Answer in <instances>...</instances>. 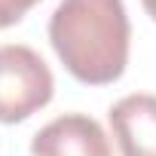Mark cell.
Masks as SVG:
<instances>
[{
	"label": "cell",
	"instance_id": "1",
	"mask_svg": "<svg viewBox=\"0 0 156 156\" xmlns=\"http://www.w3.org/2000/svg\"><path fill=\"white\" fill-rule=\"evenodd\" d=\"M132 25L122 0H61L49 43L64 70L86 86H110L126 73Z\"/></svg>",
	"mask_w": 156,
	"mask_h": 156
},
{
	"label": "cell",
	"instance_id": "2",
	"mask_svg": "<svg viewBox=\"0 0 156 156\" xmlns=\"http://www.w3.org/2000/svg\"><path fill=\"white\" fill-rule=\"evenodd\" d=\"M55 95L49 64L25 43L0 46V122L16 126L40 113Z\"/></svg>",
	"mask_w": 156,
	"mask_h": 156
},
{
	"label": "cell",
	"instance_id": "3",
	"mask_svg": "<svg viewBox=\"0 0 156 156\" xmlns=\"http://www.w3.org/2000/svg\"><path fill=\"white\" fill-rule=\"evenodd\" d=\"M31 156H110V141L98 119L64 113L34 135Z\"/></svg>",
	"mask_w": 156,
	"mask_h": 156
},
{
	"label": "cell",
	"instance_id": "4",
	"mask_svg": "<svg viewBox=\"0 0 156 156\" xmlns=\"http://www.w3.org/2000/svg\"><path fill=\"white\" fill-rule=\"evenodd\" d=\"M110 132L122 156H156V95L135 92L107 110Z\"/></svg>",
	"mask_w": 156,
	"mask_h": 156
},
{
	"label": "cell",
	"instance_id": "5",
	"mask_svg": "<svg viewBox=\"0 0 156 156\" xmlns=\"http://www.w3.org/2000/svg\"><path fill=\"white\" fill-rule=\"evenodd\" d=\"M40 0H0V31L19 25Z\"/></svg>",
	"mask_w": 156,
	"mask_h": 156
},
{
	"label": "cell",
	"instance_id": "6",
	"mask_svg": "<svg viewBox=\"0 0 156 156\" xmlns=\"http://www.w3.org/2000/svg\"><path fill=\"white\" fill-rule=\"evenodd\" d=\"M141 6H144V9H147V16L156 22V0H141Z\"/></svg>",
	"mask_w": 156,
	"mask_h": 156
}]
</instances>
